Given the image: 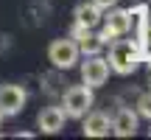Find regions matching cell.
Wrapping results in <instances>:
<instances>
[{"label": "cell", "mask_w": 151, "mask_h": 140, "mask_svg": "<svg viewBox=\"0 0 151 140\" xmlns=\"http://www.w3.org/2000/svg\"><path fill=\"white\" fill-rule=\"evenodd\" d=\"M109 70L118 76H132L143 65V51L132 39H112L109 42Z\"/></svg>", "instance_id": "6da1fadb"}, {"label": "cell", "mask_w": 151, "mask_h": 140, "mask_svg": "<svg viewBox=\"0 0 151 140\" xmlns=\"http://www.w3.org/2000/svg\"><path fill=\"white\" fill-rule=\"evenodd\" d=\"M92 104H95V95H92V87H87V84L67 87L65 98H62V109H65V115H67V118H76V121L84 118V115L92 109Z\"/></svg>", "instance_id": "7a4b0ae2"}, {"label": "cell", "mask_w": 151, "mask_h": 140, "mask_svg": "<svg viewBox=\"0 0 151 140\" xmlns=\"http://www.w3.org/2000/svg\"><path fill=\"white\" fill-rule=\"evenodd\" d=\"M129 11V31H132V42L137 45V48L143 51V53H148V39H151V9L146 3L134 6V9H126Z\"/></svg>", "instance_id": "3957f363"}, {"label": "cell", "mask_w": 151, "mask_h": 140, "mask_svg": "<svg viewBox=\"0 0 151 140\" xmlns=\"http://www.w3.org/2000/svg\"><path fill=\"white\" fill-rule=\"evenodd\" d=\"M78 45L76 39H53L48 45V62L53 65L56 70H70L78 65Z\"/></svg>", "instance_id": "277c9868"}, {"label": "cell", "mask_w": 151, "mask_h": 140, "mask_svg": "<svg viewBox=\"0 0 151 140\" xmlns=\"http://www.w3.org/2000/svg\"><path fill=\"white\" fill-rule=\"evenodd\" d=\"M106 79H109V62L104 59L101 53L87 56V59L81 62V81H84L87 87L98 90V87L106 84Z\"/></svg>", "instance_id": "5b68a950"}, {"label": "cell", "mask_w": 151, "mask_h": 140, "mask_svg": "<svg viewBox=\"0 0 151 140\" xmlns=\"http://www.w3.org/2000/svg\"><path fill=\"white\" fill-rule=\"evenodd\" d=\"M28 92L22 90L20 84H0V112L6 118H14L25 109Z\"/></svg>", "instance_id": "8992f818"}, {"label": "cell", "mask_w": 151, "mask_h": 140, "mask_svg": "<svg viewBox=\"0 0 151 140\" xmlns=\"http://www.w3.org/2000/svg\"><path fill=\"white\" fill-rule=\"evenodd\" d=\"M126 34H129V11H126V9H115V6H112V11H109V17H106V22H104V28H101L98 37L104 39V45H109L112 39L126 37Z\"/></svg>", "instance_id": "52a82bcc"}, {"label": "cell", "mask_w": 151, "mask_h": 140, "mask_svg": "<svg viewBox=\"0 0 151 140\" xmlns=\"http://www.w3.org/2000/svg\"><path fill=\"white\" fill-rule=\"evenodd\" d=\"M65 121H67V115H65L62 107H45L42 112L37 115V126H39L42 135H56V132H62L65 129Z\"/></svg>", "instance_id": "ba28073f"}, {"label": "cell", "mask_w": 151, "mask_h": 140, "mask_svg": "<svg viewBox=\"0 0 151 140\" xmlns=\"http://www.w3.org/2000/svg\"><path fill=\"white\" fill-rule=\"evenodd\" d=\"M92 28H84V25H73V39H76V45H78V53H84V56H95V53H101V48H104V39L98 37V34H90Z\"/></svg>", "instance_id": "9c48e42d"}, {"label": "cell", "mask_w": 151, "mask_h": 140, "mask_svg": "<svg viewBox=\"0 0 151 140\" xmlns=\"http://www.w3.org/2000/svg\"><path fill=\"white\" fill-rule=\"evenodd\" d=\"M137 118L140 115L134 112V109H118L112 118V135L115 137H134L137 135Z\"/></svg>", "instance_id": "30bf717a"}, {"label": "cell", "mask_w": 151, "mask_h": 140, "mask_svg": "<svg viewBox=\"0 0 151 140\" xmlns=\"http://www.w3.org/2000/svg\"><path fill=\"white\" fill-rule=\"evenodd\" d=\"M84 137H106L109 132H112V121H109V115L104 112H87L84 115Z\"/></svg>", "instance_id": "8fae6325"}, {"label": "cell", "mask_w": 151, "mask_h": 140, "mask_svg": "<svg viewBox=\"0 0 151 140\" xmlns=\"http://www.w3.org/2000/svg\"><path fill=\"white\" fill-rule=\"evenodd\" d=\"M73 17H76V25H84V28H95L98 22H101V9H98L95 3H78L76 6V11H73Z\"/></svg>", "instance_id": "7c38bea8"}, {"label": "cell", "mask_w": 151, "mask_h": 140, "mask_svg": "<svg viewBox=\"0 0 151 140\" xmlns=\"http://www.w3.org/2000/svg\"><path fill=\"white\" fill-rule=\"evenodd\" d=\"M140 118H148L151 121V92H143L140 98H137V109H134Z\"/></svg>", "instance_id": "4fadbf2b"}, {"label": "cell", "mask_w": 151, "mask_h": 140, "mask_svg": "<svg viewBox=\"0 0 151 140\" xmlns=\"http://www.w3.org/2000/svg\"><path fill=\"white\" fill-rule=\"evenodd\" d=\"M92 3H95L98 9L104 11V9H112V6H118V0H92Z\"/></svg>", "instance_id": "5bb4252c"}, {"label": "cell", "mask_w": 151, "mask_h": 140, "mask_svg": "<svg viewBox=\"0 0 151 140\" xmlns=\"http://www.w3.org/2000/svg\"><path fill=\"white\" fill-rule=\"evenodd\" d=\"M3 118H6V115H3V112H0V126H3Z\"/></svg>", "instance_id": "9a60e30c"}, {"label": "cell", "mask_w": 151, "mask_h": 140, "mask_svg": "<svg viewBox=\"0 0 151 140\" xmlns=\"http://www.w3.org/2000/svg\"><path fill=\"white\" fill-rule=\"evenodd\" d=\"M148 137H151V129H148Z\"/></svg>", "instance_id": "2e32d148"}]
</instances>
